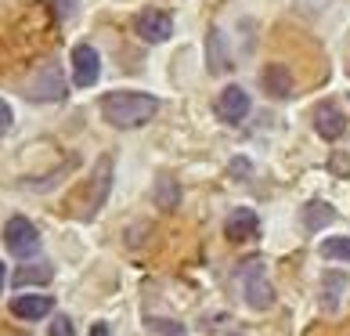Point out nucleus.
Segmentation results:
<instances>
[{
	"label": "nucleus",
	"mask_w": 350,
	"mask_h": 336,
	"mask_svg": "<svg viewBox=\"0 0 350 336\" xmlns=\"http://www.w3.org/2000/svg\"><path fill=\"white\" fill-rule=\"evenodd\" d=\"M321 257H332V261H350V239L336 235L321 242Z\"/></svg>",
	"instance_id": "nucleus-17"
},
{
	"label": "nucleus",
	"mask_w": 350,
	"mask_h": 336,
	"mask_svg": "<svg viewBox=\"0 0 350 336\" xmlns=\"http://www.w3.org/2000/svg\"><path fill=\"white\" fill-rule=\"evenodd\" d=\"M217 116L224 123H242L245 116H250V94H245L242 87H224L220 90V98H217Z\"/></svg>",
	"instance_id": "nucleus-8"
},
{
	"label": "nucleus",
	"mask_w": 350,
	"mask_h": 336,
	"mask_svg": "<svg viewBox=\"0 0 350 336\" xmlns=\"http://www.w3.org/2000/svg\"><path fill=\"white\" fill-rule=\"evenodd\" d=\"M51 264H25V268H18L15 271V286H44V282H51Z\"/></svg>",
	"instance_id": "nucleus-15"
},
{
	"label": "nucleus",
	"mask_w": 350,
	"mask_h": 336,
	"mask_svg": "<svg viewBox=\"0 0 350 336\" xmlns=\"http://www.w3.org/2000/svg\"><path fill=\"white\" fill-rule=\"evenodd\" d=\"M51 307H55V300L44 293H25V296H15L11 300V315L22 318V322H36V318H47Z\"/></svg>",
	"instance_id": "nucleus-10"
},
{
	"label": "nucleus",
	"mask_w": 350,
	"mask_h": 336,
	"mask_svg": "<svg viewBox=\"0 0 350 336\" xmlns=\"http://www.w3.org/2000/svg\"><path fill=\"white\" fill-rule=\"evenodd\" d=\"M239 282H242L245 304H250L253 311H264V307L275 304V289H271V282H267V275H264V264L256 261V257L239 268Z\"/></svg>",
	"instance_id": "nucleus-2"
},
{
	"label": "nucleus",
	"mask_w": 350,
	"mask_h": 336,
	"mask_svg": "<svg viewBox=\"0 0 350 336\" xmlns=\"http://www.w3.org/2000/svg\"><path fill=\"white\" fill-rule=\"evenodd\" d=\"M112 192V156H101L94 163V174H90V188H87V206H83V217H94L101 206H105Z\"/></svg>",
	"instance_id": "nucleus-5"
},
{
	"label": "nucleus",
	"mask_w": 350,
	"mask_h": 336,
	"mask_svg": "<svg viewBox=\"0 0 350 336\" xmlns=\"http://www.w3.org/2000/svg\"><path fill=\"white\" fill-rule=\"evenodd\" d=\"M101 112L112 127L120 131H134V127L148 123L155 112H159V98L141 94V90H112V94L101 98Z\"/></svg>",
	"instance_id": "nucleus-1"
},
{
	"label": "nucleus",
	"mask_w": 350,
	"mask_h": 336,
	"mask_svg": "<svg viewBox=\"0 0 350 336\" xmlns=\"http://www.w3.org/2000/svg\"><path fill=\"white\" fill-rule=\"evenodd\" d=\"M90 336H109V329L105 326H94V329H90Z\"/></svg>",
	"instance_id": "nucleus-24"
},
{
	"label": "nucleus",
	"mask_w": 350,
	"mask_h": 336,
	"mask_svg": "<svg viewBox=\"0 0 350 336\" xmlns=\"http://www.w3.org/2000/svg\"><path fill=\"white\" fill-rule=\"evenodd\" d=\"M25 98H29V101H62V98H66V80H62V69L58 66L36 69L29 87H25Z\"/></svg>",
	"instance_id": "nucleus-4"
},
{
	"label": "nucleus",
	"mask_w": 350,
	"mask_h": 336,
	"mask_svg": "<svg viewBox=\"0 0 350 336\" xmlns=\"http://www.w3.org/2000/svg\"><path fill=\"white\" fill-rule=\"evenodd\" d=\"M228 239H235V242H245V239H256V231H260V221H256V214L253 210H235L228 217Z\"/></svg>",
	"instance_id": "nucleus-12"
},
{
	"label": "nucleus",
	"mask_w": 350,
	"mask_h": 336,
	"mask_svg": "<svg viewBox=\"0 0 350 336\" xmlns=\"http://www.w3.org/2000/svg\"><path fill=\"white\" fill-rule=\"evenodd\" d=\"M51 336H76V329H72V322L66 315H58L55 322H51Z\"/></svg>",
	"instance_id": "nucleus-21"
},
{
	"label": "nucleus",
	"mask_w": 350,
	"mask_h": 336,
	"mask_svg": "<svg viewBox=\"0 0 350 336\" xmlns=\"http://www.w3.org/2000/svg\"><path fill=\"white\" fill-rule=\"evenodd\" d=\"M155 199H159L163 210H174L177 199H180V188H177V181L170 174H159L155 177Z\"/></svg>",
	"instance_id": "nucleus-16"
},
{
	"label": "nucleus",
	"mask_w": 350,
	"mask_h": 336,
	"mask_svg": "<svg viewBox=\"0 0 350 336\" xmlns=\"http://www.w3.org/2000/svg\"><path fill=\"white\" fill-rule=\"evenodd\" d=\"M260 83L271 98H289L293 94V73L285 69V66H267L260 73Z\"/></svg>",
	"instance_id": "nucleus-13"
},
{
	"label": "nucleus",
	"mask_w": 350,
	"mask_h": 336,
	"mask_svg": "<svg viewBox=\"0 0 350 336\" xmlns=\"http://www.w3.org/2000/svg\"><path fill=\"white\" fill-rule=\"evenodd\" d=\"M231 66H235V55H231V47H228L224 29L210 25V29H206V69L213 76H224V73H231Z\"/></svg>",
	"instance_id": "nucleus-6"
},
{
	"label": "nucleus",
	"mask_w": 350,
	"mask_h": 336,
	"mask_svg": "<svg viewBox=\"0 0 350 336\" xmlns=\"http://www.w3.org/2000/svg\"><path fill=\"white\" fill-rule=\"evenodd\" d=\"M231 174L245 177V174H250V163H245V159H235V163H231Z\"/></svg>",
	"instance_id": "nucleus-23"
},
{
	"label": "nucleus",
	"mask_w": 350,
	"mask_h": 336,
	"mask_svg": "<svg viewBox=\"0 0 350 336\" xmlns=\"http://www.w3.org/2000/svg\"><path fill=\"white\" fill-rule=\"evenodd\" d=\"M72 76H76V87L98 83V76H101V55L90 44H80V47L72 51Z\"/></svg>",
	"instance_id": "nucleus-9"
},
{
	"label": "nucleus",
	"mask_w": 350,
	"mask_h": 336,
	"mask_svg": "<svg viewBox=\"0 0 350 336\" xmlns=\"http://www.w3.org/2000/svg\"><path fill=\"white\" fill-rule=\"evenodd\" d=\"M314 131L325 138V141H336V138L347 131L343 112L336 109V105H318V109H314Z\"/></svg>",
	"instance_id": "nucleus-11"
},
{
	"label": "nucleus",
	"mask_w": 350,
	"mask_h": 336,
	"mask_svg": "<svg viewBox=\"0 0 350 336\" xmlns=\"http://www.w3.org/2000/svg\"><path fill=\"white\" fill-rule=\"evenodd\" d=\"M11 123H15V112H11V105H8L4 98H0V138L11 131Z\"/></svg>",
	"instance_id": "nucleus-22"
},
{
	"label": "nucleus",
	"mask_w": 350,
	"mask_h": 336,
	"mask_svg": "<svg viewBox=\"0 0 350 336\" xmlns=\"http://www.w3.org/2000/svg\"><path fill=\"white\" fill-rule=\"evenodd\" d=\"M51 4H55V15L58 18H72L76 8H80V0H51Z\"/></svg>",
	"instance_id": "nucleus-20"
},
{
	"label": "nucleus",
	"mask_w": 350,
	"mask_h": 336,
	"mask_svg": "<svg viewBox=\"0 0 350 336\" xmlns=\"http://www.w3.org/2000/svg\"><path fill=\"white\" fill-rule=\"evenodd\" d=\"M300 217H304V228H307V231H321L325 224L336 221V210H332L329 203H321V199H310V203L304 206Z\"/></svg>",
	"instance_id": "nucleus-14"
},
{
	"label": "nucleus",
	"mask_w": 350,
	"mask_h": 336,
	"mask_svg": "<svg viewBox=\"0 0 350 336\" xmlns=\"http://www.w3.org/2000/svg\"><path fill=\"white\" fill-rule=\"evenodd\" d=\"M134 29L141 40H148V44H163V40H170L174 36V15L170 11H141L137 22H134Z\"/></svg>",
	"instance_id": "nucleus-7"
},
{
	"label": "nucleus",
	"mask_w": 350,
	"mask_h": 336,
	"mask_svg": "<svg viewBox=\"0 0 350 336\" xmlns=\"http://www.w3.org/2000/svg\"><path fill=\"white\" fill-rule=\"evenodd\" d=\"M145 329L155 333V336H188L185 326H177V322H170V318H145Z\"/></svg>",
	"instance_id": "nucleus-18"
},
{
	"label": "nucleus",
	"mask_w": 350,
	"mask_h": 336,
	"mask_svg": "<svg viewBox=\"0 0 350 336\" xmlns=\"http://www.w3.org/2000/svg\"><path fill=\"white\" fill-rule=\"evenodd\" d=\"M4 246L15 257H22V261H29L40 250V231L33 228V221H25V217H11L4 224Z\"/></svg>",
	"instance_id": "nucleus-3"
},
{
	"label": "nucleus",
	"mask_w": 350,
	"mask_h": 336,
	"mask_svg": "<svg viewBox=\"0 0 350 336\" xmlns=\"http://www.w3.org/2000/svg\"><path fill=\"white\" fill-rule=\"evenodd\" d=\"M4 279H8V271H4V264H0V289H4Z\"/></svg>",
	"instance_id": "nucleus-25"
},
{
	"label": "nucleus",
	"mask_w": 350,
	"mask_h": 336,
	"mask_svg": "<svg viewBox=\"0 0 350 336\" xmlns=\"http://www.w3.org/2000/svg\"><path fill=\"white\" fill-rule=\"evenodd\" d=\"M325 307H329V311H332V307H336V300H340V289H343V275H325Z\"/></svg>",
	"instance_id": "nucleus-19"
}]
</instances>
